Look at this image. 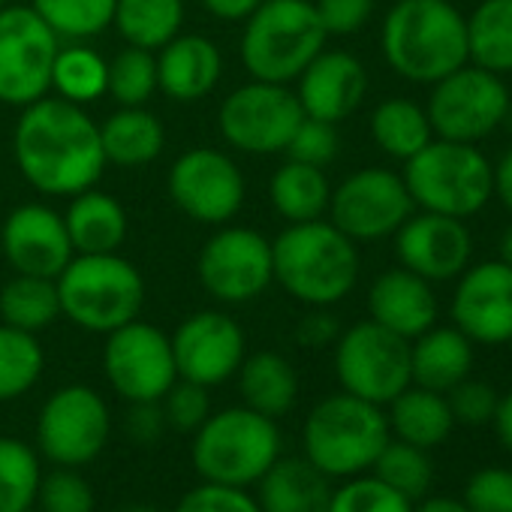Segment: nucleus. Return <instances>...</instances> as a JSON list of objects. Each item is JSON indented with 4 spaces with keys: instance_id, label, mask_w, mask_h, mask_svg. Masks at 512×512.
Instances as JSON below:
<instances>
[{
    "instance_id": "nucleus-1",
    "label": "nucleus",
    "mask_w": 512,
    "mask_h": 512,
    "mask_svg": "<svg viewBox=\"0 0 512 512\" xmlns=\"http://www.w3.org/2000/svg\"><path fill=\"white\" fill-rule=\"evenodd\" d=\"M13 154L22 178L46 196H76L106 169L100 124L64 97H43L22 109Z\"/></svg>"
},
{
    "instance_id": "nucleus-2",
    "label": "nucleus",
    "mask_w": 512,
    "mask_h": 512,
    "mask_svg": "<svg viewBox=\"0 0 512 512\" xmlns=\"http://www.w3.org/2000/svg\"><path fill=\"white\" fill-rule=\"evenodd\" d=\"M380 46L386 64L416 85H434L470 61L467 19L449 0H395Z\"/></svg>"
},
{
    "instance_id": "nucleus-3",
    "label": "nucleus",
    "mask_w": 512,
    "mask_h": 512,
    "mask_svg": "<svg viewBox=\"0 0 512 512\" xmlns=\"http://www.w3.org/2000/svg\"><path fill=\"white\" fill-rule=\"evenodd\" d=\"M275 281L302 305L329 308L359 281V250L332 220L290 223L272 241Z\"/></svg>"
},
{
    "instance_id": "nucleus-4",
    "label": "nucleus",
    "mask_w": 512,
    "mask_h": 512,
    "mask_svg": "<svg viewBox=\"0 0 512 512\" xmlns=\"http://www.w3.org/2000/svg\"><path fill=\"white\" fill-rule=\"evenodd\" d=\"M326 40L314 0H263L244 19L241 61L250 79L290 85L326 49Z\"/></svg>"
},
{
    "instance_id": "nucleus-5",
    "label": "nucleus",
    "mask_w": 512,
    "mask_h": 512,
    "mask_svg": "<svg viewBox=\"0 0 512 512\" xmlns=\"http://www.w3.org/2000/svg\"><path fill=\"white\" fill-rule=\"evenodd\" d=\"M55 284L61 317L94 335H109L139 320L145 305L139 269L118 253H76Z\"/></svg>"
},
{
    "instance_id": "nucleus-6",
    "label": "nucleus",
    "mask_w": 512,
    "mask_h": 512,
    "mask_svg": "<svg viewBox=\"0 0 512 512\" xmlns=\"http://www.w3.org/2000/svg\"><path fill=\"white\" fill-rule=\"evenodd\" d=\"M392 440L383 407L350 392L323 398L305 419V458L329 479H350L374 467Z\"/></svg>"
},
{
    "instance_id": "nucleus-7",
    "label": "nucleus",
    "mask_w": 512,
    "mask_h": 512,
    "mask_svg": "<svg viewBox=\"0 0 512 512\" xmlns=\"http://www.w3.org/2000/svg\"><path fill=\"white\" fill-rule=\"evenodd\" d=\"M281 428L275 419L250 407H226L211 413L193 431V467L202 482L247 488L281 458Z\"/></svg>"
},
{
    "instance_id": "nucleus-8",
    "label": "nucleus",
    "mask_w": 512,
    "mask_h": 512,
    "mask_svg": "<svg viewBox=\"0 0 512 512\" xmlns=\"http://www.w3.org/2000/svg\"><path fill=\"white\" fill-rule=\"evenodd\" d=\"M404 184L413 205L446 217H473L494 196V166L467 142L431 139L404 163Z\"/></svg>"
},
{
    "instance_id": "nucleus-9",
    "label": "nucleus",
    "mask_w": 512,
    "mask_h": 512,
    "mask_svg": "<svg viewBox=\"0 0 512 512\" xmlns=\"http://www.w3.org/2000/svg\"><path fill=\"white\" fill-rule=\"evenodd\" d=\"M335 374L344 392L386 407L413 383L410 341L374 320L356 323L335 341Z\"/></svg>"
},
{
    "instance_id": "nucleus-10",
    "label": "nucleus",
    "mask_w": 512,
    "mask_h": 512,
    "mask_svg": "<svg viewBox=\"0 0 512 512\" xmlns=\"http://www.w3.org/2000/svg\"><path fill=\"white\" fill-rule=\"evenodd\" d=\"M509 109L512 100L503 79L476 64H464L434 82L425 112L437 139L476 145L509 118Z\"/></svg>"
},
{
    "instance_id": "nucleus-11",
    "label": "nucleus",
    "mask_w": 512,
    "mask_h": 512,
    "mask_svg": "<svg viewBox=\"0 0 512 512\" xmlns=\"http://www.w3.org/2000/svg\"><path fill=\"white\" fill-rule=\"evenodd\" d=\"M302 118V103L290 85L250 79L220 103L217 127L244 154H281Z\"/></svg>"
},
{
    "instance_id": "nucleus-12",
    "label": "nucleus",
    "mask_w": 512,
    "mask_h": 512,
    "mask_svg": "<svg viewBox=\"0 0 512 512\" xmlns=\"http://www.w3.org/2000/svg\"><path fill=\"white\" fill-rule=\"evenodd\" d=\"M199 284L223 305L260 299L275 281L272 241L247 226H223L199 250Z\"/></svg>"
},
{
    "instance_id": "nucleus-13",
    "label": "nucleus",
    "mask_w": 512,
    "mask_h": 512,
    "mask_svg": "<svg viewBox=\"0 0 512 512\" xmlns=\"http://www.w3.org/2000/svg\"><path fill=\"white\" fill-rule=\"evenodd\" d=\"M61 40L31 7L0 10V103L25 109L52 91Z\"/></svg>"
},
{
    "instance_id": "nucleus-14",
    "label": "nucleus",
    "mask_w": 512,
    "mask_h": 512,
    "mask_svg": "<svg viewBox=\"0 0 512 512\" xmlns=\"http://www.w3.org/2000/svg\"><path fill=\"white\" fill-rule=\"evenodd\" d=\"M112 413L91 386L58 389L37 416V446L58 467L91 464L109 443Z\"/></svg>"
},
{
    "instance_id": "nucleus-15",
    "label": "nucleus",
    "mask_w": 512,
    "mask_h": 512,
    "mask_svg": "<svg viewBox=\"0 0 512 512\" xmlns=\"http://www.w3.org/2000/svg\"><path fill=\"white\" fill-rule=\"evenodd\" d=\"M413 199L398 172L368 166L347 175L329 199V220L353 241H377L395 235L413 214Z\"/></svg>"
},
{
    "instance_id": "nucleus-16",
    "label": "nucleus",
    "mask_w": 512,
    "mask_h": 512,
    "mask_svg": "<svg viewBox=\"0 0 512 512\" xmlns=\"http://www.w3.org/2000/svg\"><path fill=\"white\" fill-rule=\"evenodd\" d=\"M103 368L112 389L130 404L160 401L178 380L169 335L142 320H130L106 335Z\"/></svg>"
},
{
    "instance_id": "nucleus-17",
    "label": "nucleus",
    "mask_w": 512,
    "mask_h": 512,
    "mask_svg": "<svg viewBox=\"0 0 512 512\" xmlns=\"http://www.w3.org/2000/svg\"><path fill=\"white\" fill-rule=\"evenodd\" d=\"M169 196L190 220L223 226L244 205V175L238 163L217 148L184 151L166 178Z\"/></svg>"
},
{
    "instance_id": "nucleus-18",
    "label": "nucleus",
    "mask_w": 512,
    "mask_h": 512,
    "mask_svg": "<svg viewBox=\"0 0 512 512\" xmlns=\"http://www.w3.org/2000/svg\"><path fill=\"white\" fill-rule=\"evenodd\" d=\"M169 341L178 380H190L205 389L235 377L247 350L244 329L220 311L190 314Z\"/></svg>"
},
{
    "instance_id": "nucleus-19",
    "label": "nucleus",
    "mask_w": 512,
    "mask_h": 512,
    "mask_svg": "<svg viewBox=\"0 0 512 512\" xmlns=\"http://www.w3.org/2000/svg\"><path fill=\"white\" fill-rule=\"evenodd\" d=\"M398 263L425 281H452L470 266L473 238L464 220L422 211L410 214L395 232Z\"/></svg>"
},
{
    "instance_id": "nucleus-20",
    "label": "nucleus",
    "mask_w": 512,
    "mask_h": 512,
    "mask_svg": "<svg viewBox=\"0 0 512 512\" xmlns=\"http://www.w3.org/2000/svg\"><path fill=\"white\" fill-rule=\"evenodd\" d=\"M452 296V320L473 344L512 341V269L500 260L467 266Z\"/></svg>"
},
{
    "instance_id": "nucleus-21",
    "label": "nucleus",
    "mask_w": 512,
    "mask_h": 512,
    "mask_svg": "<svg viewBox=\"0 0 512 512\" xmlns=\"http://www.w3.org/2000/svg\"><path fill=\"white\" fill-rule=\"evenodd\" d=\"M0 247L16 275L58 278L73 260V244L64 217L40 202L19 205L0 229Z\"/></svg>"
},
{
    "instance_id": "nucleus-22",
    "label": "nucleus",
    "mask_w": 512,
    "mask_h": 512,
    "mask_svg": "<svg viewBox=\"0 0 512 512\" xmlns=\"http://www.w3.org/2000/svg\"><path fill=\"white\" fill-rule=\"evenodd\" d=\"M296 97L308 118L338 124L350 118L368 94L365 64L341 49H323L296 79Z\"/></svg>"
},
{
    "instance_id": "nucleus-23",
    "label": "nucleus",
    "mask_w": 512,
    "mask_h": 512,
    "mask_svg": "<svg viewBox=\"0 0 512 512\" xmlns=\"http://www.w3.org/2000/svg\"><path fill=\"white\" fill-rule=\"evenodd\" d=\"M368 314L377 326L413 341L437 323V296L431 281L410 269H389L368 290Z\"/></svg>"
},
{
    "instance_id": "nucleus-24",
    "label": "nucleus",
    "mask_w": 512,
    "mask_h": 512,
    "mask_svg": "<svg viewBox=\"0 0 512 512\" xmlns=\"http://www.w3.org/2000/svg\"><path fill=\"white\" fill-rule=\"evenodd\" d=\"M223 73L220 49L199 34H178L157 55V91L175 103H196L208 97Z\"/></svg>"
},
{
    "instance_id": "nucleus-25",
    "label": "nucleus",
    "mask_w": 512,
    "mask_h": 512,
    "mask_svg": "<svg viewBox=\"0 0 512 512\" xmlns=\"http://www.w3.org/2000/svg\"><path fill=\"white\" fill-rule=\"evenodd\" d=\"M473 341L455 326H431L410 341V377L413 386L449 392L470 377Z\"/></svg>"
},
{
    "instance_id": "nucleus-26",
    "label": "nucleus",
    "mask_w": 512,
    "mask_h": 512,
    "mask_svg": "<svg viewBox=\"0 0 512 512\" xmlns=\"http://www.w3.org/2000/svg\"><path fill=\"white\" fill-rule=\"evenodd\" d=\"M256 485L263 512H329L332 482L308 458H278Z\"/></svg>"
},
{
    "instance_id": "nucleus-27",
    "label": "nucleus",
    "mask_w": 512,
    "mask_h": 512,
    "mask_svg": "<svg viewBox=\"0 0 512 512\" xmlns=\"http://www.w3.org/2000/svg\"><path fill=\"white\" fill-rule=\"evenodd\" d=\"M64 223L73 253H118V247L127 238L124 205L115 196L94 187L73 196Z\"/></svg>"
},
{
    "instance_id": "nucleus-28",
    "label": "nucleus",
    "mask_w": 512,
    "mask_h": 512,
    "mask_svg": "<svg viewBox=\"0 0 512 512\" xmlns=\"http://www.w3.org/2000/svg\"><path fill=\"white\" fill-rule=\"evenodd\" d=\"M238 392L244 407L263 413L269 419L287 416L299 398V374L281 353H253L244 356L241 368L235 371Z\"/></svg>"
},
{
    "instance_id": "nucleus-29",
    "label": "nucleus",
    "mask_w": 512,
    "mask_h": 512,
    "mask_svg": "<svg viewBox=\"0 0 512 512\" xmlns=\"http://www.w3.org/2000/svg\"><path fill=\"white\" fill-rule=\"evenodd\" d=\"M386 407H389V413H386L389 431L395 434V440L413 443L419 449L440 446L455 428L446 395L434 392V389H422V386L410 383Z\"/></svg>"
},
{
    "instance_id": "nucleus-30",
    "label": "nucleus",
    "mask_w": 512,
    "mask_h": 512,
    "mask_svg": "<svg viewBox=\"0 0 512 512\" xmlns=\"http://www.w3.org/2000/svg\"><path fill=\"white\" fill-rule=\"evenodd\" d=\"M100 142L106 163L145 166L163 154L166 130L163 121L145 106H118V112L100 124Z\"/></svg>"
},
{
    "instance_id": "nucleus-31",
    "label": "nucleus",
    "mask_w": 512,
    "mask_h": 512,
    "mask_svg": "<svg viewBox=\"0 0 512 512\" xmlns=\"http://www.w3.org/2000/svg\"><path fill=\"white\" fill-rule=\"evenodd\" d=\"M269 196H272L275 211L287 223H308V220H320L329 211L332 187L323 169L287 160L272 175Z\"/></svg>"
},
{
    "instance_id": "nucleus-32",
    "label": "nucleus",
    "mask_w": 512,
    "mask_h": 512,
    "mask_svg": "<svg viewBox=\"0 0 512 512\" xmlns=\"http://www.w3.org/2000/svg\"><path fill=\"white\" fill-rule=\"evenodd\" d=\"M112 25L127 46L160 52L181 34L184 0H115Z\"/></svg>"
},
{
    "instance_id": "nucleus-33",
    "label": "nucleus",
    "mask_w": 512,
    "mask_h": 512,
    "mask_svg": "<svg viewBox=\"0 0 512 512\" xmlns=\"http://www.w3.org/2000/svg\"><path fill=\"white\" fill-rule=\"evenodd\" d=\"M371 136L383 154L407 163L434 139V130L428 112L419 103L404 97H389L371 112Z\"/></svg>"
},
{
    "instance_id": "nucleus-34",
    "label": "nucleus",
    "mask_w": 512,
    "mask_h": 512,
    "mask_svg": "<svg viewBox=\"0 0 512 512\" xmlns=\"http://www.w3.org/2000/svg\"><path fill=\"white\" fill-rule=\"evenodd\" d=\"M467 55L488 73H512V0H482L467 19Z\"/></svg>"
},
{
    "instance_id": "nucleus-35",
    "label": "nucleus",
    "mask_w": 512,
    "mask_h": 512,
    "mask_svg": "<svg viewBox=\"0 0 512 512\" xmlns=\"http://www.w3.org/2000/svg\"><path fill=\"white\" fill-rule=\"evenodd\" d=\"M58 317H61V299H58V284L52 278L16 275L0 290V320H4V326L37 335L46 326H52Z\"/></svg>"
},
{
    "instance_id": "nucleus-36",
    "label": "nucleus",
    "mask_w": 512,
    "mask_h": 512,
    "mask_svg": "<svg viewBox=\"0 0 512 512\" xmlns=\"http://www.w3.org/2000/svg\"><path fill=\"white\" fill-rule=\"evenodd\" d=\"M109 82V61L100 58L91 46H61L52 64V88L58 97L85 106L106 94Z\"/></svg>"
},
{
    "instance_id": "nucleus-37",
    "label": "nucleus",
    "mask_w": 512,
    "mask_h": 512,
    "mask_svg": "<svg viewBox=\"0 0 512 512\" xmlns=\"http://www.w3.org/2000/svg\"><path fill=\"white\" fill-rule=\"evenodd\" d=\"M31 10L58 40L82 43L100 37L115 19V0H31Z\"/></svg>"
},
{
    "instance_id": "nucleus-38",
    "label": "nucleus",
    "mask_w": 512,
    "mask_h": 512,
    "mask_svg": "<svg viewBox=\"0 0 512 512\" xmlns=\"http://www.w3.org/2000/svg\"><path fill=\"white\" fill-rule=\"evenodd\" d=\"M43 365L46 356L37 335L0 323V401H16L31 392Z\"/></svg>"
},
{
    "instance_id": "nucleus-39",
    "label": "nucleus",
    "mask_w": 512,
    "mask_h": 512,
    "mask_svg": "<svg viewBox=\"0 0 512 512\" xmlns=\"http://www.w3.org/2000/svg\"><path fill=\"white\" fill-rule=\"evenodd\" d=\"M40 479V455L19 437H0V512L31 509Z\"/></svg>"
},
{
    "instance_id": "nucleus-40",
    "label": "nucleus",
    "mask_w": 512,
    "mask_h": 512,
    "mask_svg": "<svg viewBox=\"0 0 512 512\" xmlns=\"http://www.w3.org/2000/svg\"><path fill=\"white\" fill-rule=\"evenodd\" d=\"M371 470L377 479H383L389 488L410 500L425 497L434 482V464L428 458V449H419L404 440H389Z\"/></svg>"
},
{
    "instance_id": "nucleus-41",
    "label": "nucleus",
    "mask_w": 512,
    "mask_h": 512,
    "mask_svg": "<svg viewBox=\"0 0 512 512\" xmlns=\"http://www.w3.org/2000/svg\"><path fill=\"white\" fill-rule=\"evenodd\" d=\"M157 91V58L148 49L127 46L109 61L106 94L118 106H145Z\"/></svg>"
},
{
    "instance_id": "nucleus-42",
    "label": "nucleus",
    "mask_w": 512,
    "mask_h": 512,
    "mask_svg": "<svg viewBox=\"0 0 512 512\" xmlns=\"http://www.w3.org/2000/svg\"><path fill=\"white\" fill-rule=\"evenodd\" d=\"M329 512H413V500L389 488L374 473H359L332 488Z\"/></svg>"
},
{
    "instance_id": "nucleus-43",
    "label": "nucleus",
    "mask_w": 512,
    "mask_h": 512,
    "mask_svg": "<svg viewBox=\"0 0 512 512\" xmlns=\"http://www.w3.org/2000/svg\"><path fill=\"white\" fill-rule=\"evenodd\" d=\"M34 506L40 512H94L97 500L91 482L76 467H58L40 479Z\"/></svg>"
},
{
    "instance_id": "nucleus-44",
    "label": "nucleus",
    "mask_w": 512,
    "mask_h": 512,
    "mask_svg": "<svg viewBox=\"0 0 512 512\" xmlns=\"http://www.w3.org/2000/svg\"><path fill=\"white\" fill-rule=\"evenodd\" d=\"M160 410H163L166 428L193 434L211 416V398L205 386L190 383V380H175L169 392L160 398Z\"/></svg>"
},
{
    "instance_id": "nucleus-45",
    "label": "nucleus",
    "mask_w": 512,
    "mask_h": 512,
    "mask_svg": "<svg viewBox=\"0 0 512 512\" xmlns=\"http://www.w3.org/2000/svg\"><path fill=\"white\" fill-rule=\"evenodd\" d=\"M338 130L335 124L329 121H320V118H302V124L296 127L290 145L284 148L287 160H296V163H308V166H317V169H326L335 157H338Z\"/></svg>"
},
{
    "instance_id": "nucleus-46",
    "label": "nucleus",
    "mask_w": 512,
    "mask_h": 512,
    "mask_svg": "<svg viewBox=\"0 0 512 512\" xmlns=\"http://www.w3.org/2000/svg\"><path fill=\"white\" fill-rule=\"evenodd\" d=\"M461 500L470 512H512V470L509 467H482L476 470Z\"/></svg>"
},
{
    "instance_id": "nucleus-47",
    "label": "nucleus",
    "mask_w": 512,
    "mask_h": 512,
    "mask_svg": "<svg viewBox=\"0 0 512 512\" xmlns=\"http://www.w3.org/2000/svg\"><path fill=\"white\" fill-rule=\"evenodd\" d=\"M446 401H449V410H452V419L461 422V425H470V428H479V425H488L494 419V410H497V401L500 395L494 392L491 383L485 380H461L458 386H452L446 392Z\"/></svg>"
},
{
    "instance_id": "nucleus-48",
    "label": "nucleus",
    "mask_w": 512,
    "mask_h": 512,
    "mask_svg": "<svg viewBox=\"0 0 512 512\" xmlns=\"http://www.w3.org/2000/svg\"><path fill=\"white\" fill-rule=\"evenodd\" d=\"M175 512H263V509L256 503V497L247 494V488L202 482L178 500Z\"/></svg>"
},
{
    "instance_id": "nucleus-49",
    "label": "nucleus",
    "mask_w": 512,
    "mask_h": 512,
    "mask_svg": "<svg viewBox=\"0 0 512 512\" xmlns=\"http://www.w3.org/2000/svg\"><path fill=\"white\" fill-rule=\"evenodd\" d=\"M314 10L329 37H350L368 25L374 0H314Z\"/></svg>"
},
{
    "instance_id": "nucleus-50",
    "label": "nucleus",
    "mask_w": 512,
    "mask_h": 512,
    "mask_svg": "<svg viewBox=\"0 0 512 512\" xmlns=\"http://www.w3.org/2000/svg\"><path fill=\"white\" fill-rule=\"evenodd\" d=\"M163 428H166V419H163L160 401L133 404L130 419H127V431L136 443H154L163 434Z\"/></svg>"
},
{
    "instance_id": "nucleus-51",
    "label": "nucleus",
    "mask_w": 512,
    "mask_h": 512,
    "mask_svg": "<svg viewBox=\"0 0 512 512\" xmlns=\"http://www.w3.org/2000/svg\"><path fill=\"white\" fill-rule=\"evenodd\" d=\"M338 335H341L338 320H335L329 311H323V308H317L314 314H308V317L299 323V329H296V338H299V344H305V347H326V344L338 341Z\"/></svg>"
},
{
    "instance_id": "nucleus-52",
    "label": "nucleus",
    "mask_w": 512,
    "mask_h": 512,
    "mask_svg": "<svg viewBox=\"0 0 512 512\" xmlns=\"http://www.w3.org/2000/svg\"><path fill=\"white\" fill-rule=\"evenodd\" d=\"M263 0H202V7L208 16L220 22H244L250 13H256Z\"/></svg>"
},
{
    "instance_id": "nucleus-53",
    "label": "nucleus",
    "mask_w": 512,
    "mask_h": 512,
    "mask_svg": "<svg viewBox=\"0 0 512 512\" xmlns=\"http://www.w3.org/2000/svg\"><path fill=\"white\" fill-rule=\"evenodd\" d=\"M494 196L503 202V208L512 214V148L500 157L494 166Z\"/></svg>"
},
{
    "instance_id": "nucleus-54",
    "label": "nucleus",
    "mask_w": 512,
    "mask_h": 512,
    "mask_svg": "<svg viewBox=\"0 0 512 512\" xmlns=\"http://www.w3.org/2000/svg\"><path fill=\"white\" fill-rule=\"evenodd\" d=\"M494 431L503 443L506 452H512V392H506L500 401H497V410H494Z\"/></svg>"
},
{
    "instance_id": "nucleus-55",
    "label": "nucleus",
    "mask_w": 512,
    "mask_h": 512,
    "mask_svg": "<svg viewBox=\"0 0 512 512\" xmlns=\"http://www.w3.org/2000/svg\"><path fill=\"white\" fill-rule=\"evenodd\" d=\"M413 512H470L464 500L455 497H428L425 503L413 506Z\"/></svg>"
},
{
    "instance_id": "nucleus-56",
    "label": "nucleus",
    "mask_w": 512,
    "mask_h": 512,
    "mask_svg": "<svg viewBox=\"0 0 512 512\" xmlns=\"http://www.w3.org/2000/svg\"><path fill=\"white\" fill-rule=\"evenodd\" d=\"M500 263H506L509 269H512V226L503 232V238H500Z\"/></svg>"
},
{
    "instance_id": "nucleus-57",
    "label": "nucleus",
    "mask_w": 512,
    "mask_h": 512,
    "mask_svg": "<svg viewBox=\"0 0 512 512\" xmlns=\"http://www.w3.org/2000/svg\"><path fill=\"white\" fill-rule=\"evenodd\" d=\"M118 512H160L154 506H127V509H118Z\"/></svg>"
},
{
    "instance_id": "nucleus-58",
    "label": "nucleus",
    "mask_w": 512,
    "mask_h": 512,
    "mask_svg": "<svg viewBox=\"0 0 512 512\" xmlns=\"http://www.w3.org/2000/svg\"><path fill=\"white\" fill-rule=\"evenodd\" d=\"M7 7V0H0V10H4Z\"/></svg>"
},
{
    "instance_id": "nucleus-59",
    "label": "nucleus",
    "mask_w": 512,
    "mask_h": 512,
    "mask_svg": "<svg viewBox=\"0 0 512 512\" xmlns=\"http://www.w3.org/2000/svg\"><path fill=\"white\" fill-rule=\"evenodd\" d=\"M25 512H40V509H34V506H31V509H25Z\"/></svg>"
}]
</instances>
